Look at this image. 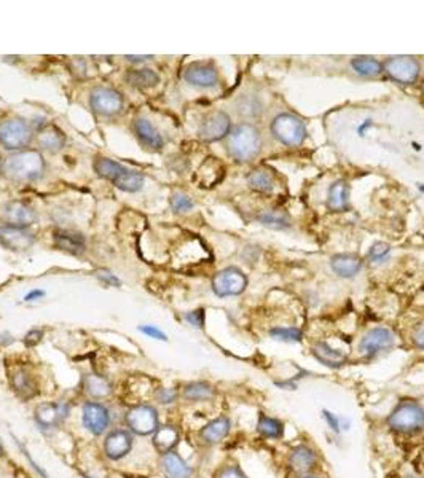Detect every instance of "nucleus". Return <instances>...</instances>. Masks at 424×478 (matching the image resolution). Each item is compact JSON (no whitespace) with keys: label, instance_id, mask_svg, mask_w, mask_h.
Wrapping results in <instances>:
<instances>
[{"label":"nucleus","instance_id":"1","mask_svg":"<svg viewBox=\"0 0 424 478\" xmlns=\"http://www.w3.org/2000/svg\"><path fill=\"white\" fill-rule=\"evenodd\" d=\"M386 424L396 434H420L424 430V407L412 398L400 401L387 414Z\"/></svg>","mask_w":424,"mask_h":478},{"label":"nucleus","instance_id":"2","mask_svg":"<svg viewBox=\"0 0 424 478\" xmlns=\"http://www.w3.org/2000/svg\"><path fill=\"white\" fill-rule=\"evenodd\" d=\"M260 131L250 123H241L230 131L228 154L239 163L252 161L260 154Z\"/></svg>","mask_w":424,"mask_h":478},{"label":"nucleus","instance_id":"3","mask_svg":"<svg viewBox=\"0 0 424 478\" xmlns=\"http://www.w3.org/2000/svg\"><path fill=\"white\" fill-rule=\"evenodd\" d=\"M3 171L18 182L37 181L45 172V160L37 150H21L8 156L3 163Z\"/></svg>","mask_w":424,"mask_h":478},{"label":"nucleus","instance_id":"4","mask_svg":"<svg viewBox=\"0 0 424 478\" xmlns=\"http://www.w3.org/2000/svg\"><path fill=\"white\" fill-rule=\"evenodd\" d=\"M125 424L133 435H139V437L154 435L155 430L160 428L158 412L149 403H138L127 410Z\"/></svg>","mask_w":424,"mask_h":478},{"label":"nucleus","instance_id":"5","mask_svg":"<svg viewBox=\"0 0 424 478\" xmlns=\"http://www.w3.org/2000/svg\"><path fill=\"white\" fill-rule=\"evenodd\" d=\"M271 134L289 147L302 145L306 139V126L300 118L292 113H279L271 123Z\"/></svg>","mask_w":424,"mask_h":478},{"label":"nucleus","instance_id":"6","mask_svg":"<svg viewBox=\"0 0 424 478\" xmlns=\"http://www.w3.org/2000/svg\"><path fill=\"white\" fill-rule=\"evenodd\" d=\"M34 139V131L26 120L8 118L0 123V144L7 150L26 149Z\"/></svg>","mask_w":424,"mask_h":478},{"label":"nucleus","instance_id":"7","mask_svg":"<svg viewBox=\"0 0 424 478\" xmlns=\"http://www.w3.org/2000/svg\"><path fill=\"white\" fill-rule=\"evenodd\" d=\"M396 344V335L392 333L391 329L386 327H375L369 330L364 335L359 343V353L365 359H374V357L387 353V351L394 348Z\"/></svg>","mask_w":424,"mask_h":478},{"label":"nucleus","instance_id":"8","mask_svg":"<svg viewBox=\"0 0 424 478\" xmlns=\"http://www.w3.org/2000/svg\"><path fill=\"white\" fill-rule=\"evenodd\" d=\"M248 287V277L238 268L230 266L219 271L212 279V291L217 297H237Z\"/></svg>","mask_w":424,"mask_h":478},{"label":"nucleus","instance_id":"9","mask_svg":"<svg viewBox=\"0 0 424 478\" xmlns=\"http://www.w3.org/2000/svg\"><path fill=\"white\" fill-rule=\"evenodd\" d=\"M90 106L101 117H113L122 112L123 96L113 88L98 86L90 94Z\"/></svg>","mask_w":424,"mask_h":478},{"label":"nucleus","instance_id":"10","mask_svg":"<svg viewBox=\"0 0 424 478\" xmlns=\"http://www.w3.org/2000/svg\"><path fill=\"white\" fill-rule=\"evenodd\" d=\"M82 423L88 432L99 437L111 428V412L101 402H86L82 408Z\"/></svg>","mask_w":424,"mask_h":478},{"label":"nucleus","instance_id":"11","mask_svg":"<svg viewBox=\"0 0 424 478\" xmlns=\"http://www.w3.org/2000/svg\"><path fill=\"white\" fill-rule=\"evenodd\" d=\"M383 67L392 80L402 85H412L420 75V62L412 56H392Z\"/></svg>","mask_w":424,"mask_h":478},{"label":"nucleus","instance_id":"12","mask_svg":"<svg viewBox=\"0 0 424 478\" xmlns=\"http://www.w3.org/2000/svg\"><path fill=\"white\" fill-rule=\"evenodd\" d=\"M134 443V435L128 429H113L104 439V454L111 461H120L131 453Z\"/></svg>","mask_w":424,"mask_h":478},{"label":"nucleus","instance_id":"13","mask_svg":"<svg viewBox=\"0 0 424 478\" xmlns=\"http://www.w3.org/2000/svg\"><path fill=\"white\" fill-rule=\"evenodd\" d=\"M230 131H232V120L222 110H216L203 120L198 134L204 142H217L227 138Z\"/></svg>","mask_w":424,"mask_h":478},{"label":"nucleus","instance_id":"14","mask_svg":"<svg viewBox=\"0 0 424 478\" xmlns=\"http://www.w3.org/2000/svg\"><path fill=\"white\" fill-rule=\"evenodd\" d=\"M317 466V454L310 445H297L291 450L289 456H287V467L292 474L298 477L310 475L311 472L316 469Z\"/></svg>","mask_w":424,"mask_h":478},{"label":"nucleus","instance_id":"15","mask_svg":"<svg viewBox=\"0 0 424 478\" xmlns=\"http://www.w3.org/2000/svg\"><path fill=\"white\" fill-rule=\"evenodd\" d=\"M35 243V236L33 231L21 227H12V225H2L0 227V244L5 249L21 252L33 248Z\"/></svg>","mask_w":424,"mask_h":478},{"label":"nucleus","instance_id":"16","mask_svg":"<svg viewBox=\"0 0 424 478\" xmlns=\"http://www.w3.org/2000/svg\"><path fill=\"white\" fill-rule=\"evenodd\" d=\"M71 407L66 402L40 403L34 412V419L40 429H53L69 416Z\"/></svg>","mask_w":424,"mask_h":478},{"label":"nucleus","instance_id":"17","mask_svg":"<svg viewBox=\"0 0 424 478\" xmlns=\"http://www.w3.org/2000/svg\"><path fill=\"white\" fill-rule=\"evenodd\" d=\"M2 217L5 222H7V225L21 228H28L30 225L37 222V214H35L34 209L21 201H12L5 204Z\"/></svg>","mask_w":424,"mask_h":478},{"label":"nucleus","instance_id":"18","mask_svg":"<svg viewBox=\"0 0 424 478\" xmlns=\"http://www.w3.org/2000/svg\"><path fill=\"white\" fill-rule=\"evenodd\" d=\"M184 78L187 83L198 88H216L219 85V73L216 67L204 62H195L184 71Z\"/></svg>","mask_w":424,"mask_h":478},{"label":"nucleus","instance_id":"19","mask_svg":"<svg viewBox=\"0 0 424 478\" xmlns=\"http://www.w3.org/2000/svg\"><path fill=\"white\" fill-rule=\"evenodd\" d=\"M83 392L94 402H101L113 394V383L98 373H86L82 380Z\"/></svg>","mask_w":424,"mask_h":478},{"label":"nucleus","instance_id":"20","mask_svg":"<svg viewBox=\"0 0 424 478\" xmlns=\"http://www.w3.org/2000/svg\"><path fill=\"white\" fill-rule=\"evenodd\" d=\"M230 430H232V419L228 416H219L204 424L198 432V437L204 445H217L227 437Z\"/></svg>","mask_w":424,"mask_h":478},{"label":"nucleus","instance_id":"21","mask_svg":"<svg viewBox=\"0 0 424 478\" xmlns=\"http://www.w3.org/2000/svg\"><path fill=\"white\" fill-rule=\"evenodd\" d=\"M179 442L181 432L179 429L172 424H160V428L155 430L154 435H151V443H154V448L160 456L174 451Z\"/></svg>","mask_w":424,"mask_h":478},{"label":"nucleus","instance_id":"22","mask_svg":"<svg viewBox=\"0 0 424 478\" xmlns=\"http://www.w3.org/2000/svg\"><path fill=\"white\" fill-rule=\"evenodd\" d=\"M10 386H12L13 392L17 394L19 398H23V401H33L39 394L37 381L34 380V376L26 369H17L12 373V376H10Z\"/></svg>","mask_w":424,"mask_h":478},{"label":"nucleus","instance_id":"23","mask_svg":"<svg viewBox=\"0 0 424 478\" xmlns=\"http://www.w3.org/2000/svg\"><path fill=\"white\" fill-rule=\"evenodd\" d=\"M362 260H360V257L354 255V254H338V255H333L331 259V268L335 275L340 276V277H347V279H351V277H356L362 270Z\"/></svg>","mask_w":424,"mask_h":478},{"label":"nucleus","instance_id":"24","mask_svg":"<svg viewBox=\"0 0 424 478\" xmlns=\"http://www.w3.org/2000/svg\"><path fill=\"white\" fill-rule=\"evenodd\" d=\"M134 133H136V138L139 139L140 144L144 147H147V149L151 150H160L161 147H163L165 140H163V136L160 134V131L155 128L154 125H151L149 120L145 118H138L134 122Z\"/></svg>","mask_w":424,"mask_h":478},{"label":"nucleus","instance_id":"25","mask_svg":"<svg viewBox=\"0 0 424 478\" xmlns=\"http://www.w3.org/2000/svg\"><path fill=\"white\" fill-rule=\"evenodd\" d=\"M311 354L314 356V359L321 362L322 365L329 367V369H340V367H343L348 360V357L344 356L342 351L332 348L326 341H317V343L313 346Z\"/></svg>","mask_w":424,"mask_h":478},{"label":"nucleus","instance_id":"26","mask_svg":"<svg viewBox=\"0 0 424 478\" xmlns=\"http://www.w3.org/2000/svg\"><path fill=\"white\" fill-rule=\"evenodd\" d=\"M160 464L166 478H192V467L176 451L161 456Z\"/></svg>","mask_w":424,"mask_h":478},{"label":"nucleus","instance_id":"27","mask_svg":"<svg viewBox=\"0 0 424 478\" xmlns=\"http://www.w3.org/2000/svg\"><path fill=\"white\" fill-rule=\"evenodd\" d=\"M182 398L185 402L198 403V402H209L216 397V387L209 385L206 381H193L182 389Z\"/></svg>","mask_w":424,"mask_h":478},{"label":"nucleus","instance_id":"28","mask_svg":"<svg viewBox=\"0 0 424 478\" xmlns=\"http://www.w3.org/2000/svg\"><path fill=\"white\" fill-rule=\"evenodd\" d=\"M255 430H257V434L260 435V437L268 439V440H281L286 434L284 423L279 421L277 418L268 416V414H265L264 412L259 413L257 428H255Z\"/></svg>","mask_w":424,"mask_h":478},{"label":"nucleus","instance_id":"29","mask_svg":"<svg viewBox=\"0 0 424 478\" xmlns=\"http://www.w3.org/2000/svg\"><path fill=\"white\" fill-rule=\"evenodd\" d=\"M55 244L57 249L69 252L72 255H80L85 250V238L72 231H57L55 235Z\"/></svg>","mask_w":424,"mask_h":478},{"label":"nucleus","instance_id":"30","mask_svg":"<svg viewBox=\"0 0 424 478\" xmlns=\"http://www.w3.org/2000/svg\"><path fill=\"white\" fill-rule=\"evenodd\" d=\"M348 195H349V188H348L347 182L344 181L333 182L331 188H329V195H327L329 209H331V211H333V212L347 211Z\"/></svg>","mask_w":424,"mask_h":478},{"label":"nucleus","instance_id":"31","mask_svg":"<svg viewBox=\"0 0 424 478\" xmlns=\"http://www.w3.org/2000/svg\"><path fill=\"white\" fill-rule=\"evenodd\" d=\"M37 142L44 150L50 151V154H56V151H59L64 147L66 138L62 134V131L55 128V126H45L44 129H40Z\"/></svg>","mask_w":424,"mask_h":478},{"label":"nucleus","instance_id":"32","mask_svg":"<svg viewBox=\"0 0 424 478\" xmlns=\"http://www.w3.org/2000/svg\"><path fill=\"white\" fill-rule=\"evenodd\" d=\"M144 182H145V178H144L142 174H140L139 171H134V169H129V167H125V171L118 176L117 181L113 182V185L117 187V188H120V190H123V192L134 193V192L142 190Z\"/></svg>","mask_w":424,"mask_h":478},{"label":"nucleus","instance_id":"33","mask_svg":"<svg viewBox=\"0 0 424 478\" xmlns=\"http://www.w3.org/2000/svg\"><path fill=\"white\" fill-rule=\"evenodd\" d=\"M127 82L134 88L147 89L160 83V75L151 69H134L127 73Z\"/></svg>","mask_w":424,"mask_h":478},{"label":"nucleus","instance_id":"34","mask_svg":"<svg viewBox=\"0 0 424 478\" xmlns=\"http://www.w3.org/2000/svg\"><path fill=\"white\" fill-rule=\"evenodd\" d=\"M351 66L353 69L362 77H376L383 72V64L378 59L370 56H358L351 61Z\"/></svg>","mask_w":424,"mask_h":478},{"label":"nucleus","instance_id":"35","mask_svg":"<svg viewBox=\"0 0 424 478\" xmlns=\"http://www.w3.org/2000/svg\"><path fill=\"white\" fill-rule=\"evenodd\" d=\"M94 171L98 172V176L107 178V181H111L113 183L118 178V176L125 171V166L109 158H98L94 161Z\"/></svg>","mask_w":424,"mask_h":478},{"label":"nucleus","instance_id":"36","mask_svg":"<svg viewBox=\"0 0 424 478\" xmlns=\"http://www.w3.org/2000/svg\"><path fill=\"white\" fill-rule=\"evenodd\" d=\"M249 185L254 188V190L261 192V193H268L275 188V178L270 174L268 171L265 169H254L248 176Z\"/></svg>","mask_w":424,"mask_h":478},{"label":"nucleus","instance_id":"37","mask_svg":"<svg viewBox=\"0 0 424 478\" xmlns=\"http://www.w3.org/2000/svg\"><path fill=\"white\" fill-rule=\"evenodd\" d=\"M259 220L265 227L273 230H287L291 228L289 215L282 211H265L259 215Z\"/></svg>","mask_w":424,"mask_h":478},{"label":"nucleus","instance_id":"38","mask_svg":"<svg viewBox=\"0 0 424 478\" xmlns=\"http://www.w3.org/2000/svg\"><path fill=\"white\" fill-rule=\"evenodd\" d=\"M270 337L286 343H297L303 340V332L298 327H273L270 330Z\"/></svg>","mask_w":424,"mask_h":478},{"label":"nucleus","instance_id":"39","mask_svg":"<svg viewBox=\"0 0 424 478\" xmlns=\"http://www.w3.org/2000/svg\"><path fill=\"white\" fill-rule=\"evenodd\" d=\"M261 112V106L259 99L252 96H243L238 102V113L246 118H255Z\"/></svg>","mask_w":424,"mask_h":478},{"label":"nucleus","instance_id":"40","mask_svg":"<svg viewBox=\"0 0 424 478\" xmlns=\"http://www.w3.org/2000/svg\"><path fill=\"white\" fill-rule=\"evenodd\" d=\"M321 414H322L324 421L327 423L329 428H331L335 434H342L343 430L349 429V421L347 418L338 416V414L329 412V410H322Z\"/></svg>","mask_w":424,"mask_h":478},{"label":"nucleus","instance_id":"41","mask_svg":"<svg viewBox=\"0 0 424 478\" xmlns=\"http://www.w3.org/2000/svg\"><path fill=\"white\" fill-rule=\"evenodd\" d=\"M169 203H171V209L174 212H187L193 208V199L188 195H185V193H181V192L174 193V195L171 196Z\"/></svg>","mask_w":424,"mask_h":478},{"label":"nucleus","instance_id":"42","mask_svg":"<svg viewBox=\"0 0 424 478\" xmlns=\"http://www.w3.org/2000/svg\"><path fill=\"white\" fill-rule=\"evenodd\" d=\"M155 401L161 403V405H172V403L177 402L179 398V392L172 387H160V389L155 391Z\"/></svg>","mask_w":424,"mask_h":478},{"label":"nucleus","instance_id":"43","mask_svg":"<svg viewBox=\"0 0 424 478\" xmlns=\"http://www.w3.org/2000/svg\"><path fill=\"white\" fill-rule=\"evenodd\" d=\"M216 478H249L238 464H227L219 469Z\"/></svg>","mask_w":424,"mask_h":478},{"label":"nucleus","instance_id":"44","mask_svg":"<svg viewBox=\"0 0 424 478\" xmlns=\"http://www.w3.org/2000/svg\"><path fill=\"white\" fill-rule=\"evenodd\" d=\"M389 252H391V248H389V244H386V243H375L374 246H371V249L369 252V257H370V260L371 261H385L386 260V257L389 255Z\"/></svg>","mask_w":424,"mask_h":478},{"label":"nucleus","instance_id":"45","mask_svg":"<svg viewBox=\"0 0 424 478\" xmlns=\"http://www.w3.org/2000/svg\"><path fill=\"white\" fill-rule=\"evenodd\" d=\"M185 320L192 327L195 329H203L204 325V309H195V311H190L185 314Z\"/></svg>","mask_w":424,"mask_h":478},{"label":"nucleus","instance_id":"46","mask_svg":"<svg viewBox=\"0 0 424 478\" xmlns=\"http://www.w3.org/2000/svg\"><path fill=\"white\" fill-rule=\"evenodd\" d=\"M412 343L415 344V348L424 351V320L416 325L412 332Z\"/></svg>","mask_w":424,"mask_h":478},{"label":"nucleus","instance_id":"47","mask_svg":"<svg viewBox=\"0 0 424 478\" xmlns=\"http://www.w3.org/2000/svg\"><path fill=\"white\" fill-rule=\"evenodd\" d=\"M140 332L144 335H147L149 338H155V340H160V341H166L167 337L165 332H161L158 327H155V325H142V327H139Z\"/></svg>","mask_w":424,"mask_h":478},{"label":"nucleus","instance_id":"48","mask_svg":"<svg viewBox=\"0 0 424 478\" xmlns=\"http://www.w3.org/2000/svg\"><path fill=\"white\" fill-rule=\"evenodd\" d=\"M98 277H99V279H101L104 284H107V286H112V287H120V286H122V281H120L118 277L113 275V273L107 271V270L98 271Z\"/></svg>","mask_w":424,"mask_h":478},{"label":"nucleus","instance_id":"49","mask_svg":"<svg viewBox=\"0 0 424 478\" xmlns=\"http://www.w3.org/2000/svg\"><path fill=\"white\" fill-rule=\"evenodd\" d=\"M42 337H44V332H42V330H37V329L30 330V332L24 337V344H26V346H35V344H39V343H40V340H42Z\"/></svg>","mask_w":424,"mask_h":478},{"label":"nucleus","instance_id":"50","mask_svg":"<svg viewBox=\"0 0 424 478\" xmlns=\"http://www.w3.org/2000/svg\"><path fill=\"white\" fill-rule=\"evenodd\" d=\"M42 297H45L44 291H30L28 295L24 297V302H35V300H40Z\"/></svg>","mask_w":424,"mask_h":478},{"label":"nucleus","instance_id":"51","mask_svg":"<svg viewBox=\"0 0 424 478\" xmlns=\"http://www.w3.org/2000/svg\"><path fill=\"white\" fill-rule=\"evenodd\" d=\"M154 56H127V59L131 62H142V61H149Z\"/></svg>","mask_w":424,"mask_h":478},{"label":"nucleus","instance_id":"52","mask_svg":"<svg viewBox=\"0 0 424 478\" xmlns=\"http://www.w3.org/2000/svg\"><path fill=\"white\" fill-rule=\"evenodd\" d=\"M370 126H371V120H370V118H369V120H365V122H364L362 125H360V126H359V129H358L359 136H364V134H365V131H367V129L370 128Z\"/></svg>","mask_w":424,"mask_h":478},{"label":"nucleus","instance_id":"53","mask_svg":"<svg viewBox=\"0 0 424 478\" xmlns=\"http://www.w3.org/2000/svg\"><path fill=\"white\" fill-rule=\"evenodd\" d=\"M300 478H319V477H316V475H313V474H310V475H305V477H300Z\"/></svg>","mask_w":424,"mask_h":478},{"label":"nucleus","instance_id":"54","mask_svg":"<svg viewBox=\"0 0 424 478\" xmlns=\"http://www.w3.org/2000/svg\"><path fill=\"white\" fill-rule=\"evenodd\" d=\"M3 453H5V450H3V446H2V443H0V456H3Z\"/></svg>","mask_w":424,"mask_h":478},{"label":"nucleus","instance_id":"55","mask_svg":"<svg viewBox=\"0 0 424 478\" xmlns=\"http://www.w3.org/2000/svg\"><path fill=\"white\" fill-rule=\"evenodd\" d=\"M420 190L424 192V183H421V185H420Z\"/></svg>","mask_w":424,"mask_h":478},{"label":"nucleus","instance_id":"56","mask_svg":"<svg viewBox=\"0 0 424 478\" xmlns=\"http://www.w3.org/2000/svg\"><path fill=\"white\" fill-rule=\"evenodd\" d=\"M0 167H2V158H0Z\"/></svg>","mask_w":424,"mask_h":478},{"label":"nucleus","instance_id":"57","mask_svg":"<svg viewBox=\"0 0 424 478\" xmlns=\"http://www.w3.org/2000/svg\"><path fill=\"white\" fill-rule=\"evenodd\" d=\"M423 99H424V86H423Z\"/></svg>","mask_w":424,"mask_h":478}]
</instances>
